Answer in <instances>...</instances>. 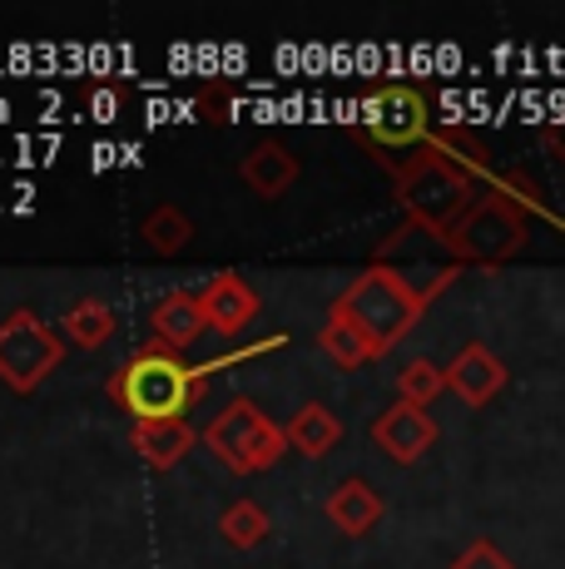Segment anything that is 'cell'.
<instances>
[{
  "label": "cell",
  "instance_id": "22",
  "mask_svg": "<svg viewBox=\"0 0 565 569\" xmlns=\"http://www.w3.org/2000/svg\"><path fill=\"white\" fill-rule=\"evenodd\" d=\"M199 114L209 119V124H224V119H228V90H224V84L199 90Z\"/></svg>",
  "mask_w": 565,
  "mask_h": 569
},
{
  "label": "cell",
  "instance_id": "7",
  "mask_svg": "<svg viewBox=\"0 0 565 569\" xmlns=\"http://www.w3.org/2000/svg\"><path fill=\"white\" fill-rule=\"evenodd\" d=\"M60 357H65L60 332H50L36 312H10L0 322V381L10 391L30 397L60 367Z\"/></svg>",
  "mask_w": 565,
  "mask_h": 569
},
{
  "label": "cell",
  "instance_id": "5",
  "mask_svg": "<svg viewBox=\"0 0 565 569\" xmlns=\"http://www.w3.org/2000/svg\"><path fill=\"white\" fill-rule=\"evenodd\" d=\"M363 139L373 149H383L387 159L417 154L422 144H432V114H427V94L417 84H373L363 100Z\"/></svg>",
  "mask_w": 565,
  "mask_h": 569
},
{
  "label": "cell",
  "instance_id": "13",
  "mask_svg": "<svg viewBox=\"0 0 565 569\" xmlns=\"http://www.w3.org/2000/svg\"><path fill=\"white\" fill-rule=\"evenodd\" d=\"M328 520H333V530L347 535V540H363V535L383 520V500H377V490L367 486V480L353 476L328 496Z\"/></svg>",
  "mask_w": 565,
  "mask_h": 569
},
{
  "label": "cell",
  "instance_id": "8",
  "mask_svg": "<svg viewBox=\"0 0 565 569\" xmlns=\"http://www.w3.org/2000/svg\"><path fill=\"white\" fill-rule=\"evenodd\" d=\"M432 441H437V421H432V411L407 407V401L387 407V411L373 421V446H377L383 456H393L397 466L422 461V456L432 451Z\"/></svg>",
  "mask_w": 565,
  "mask_h": 569
},
{
  "label": "cell",
  "instance_id": "9",
  "mask_svg": "<svg viewBox=\"0 0 565 569\" xmlns=\"http://www.w3.org/2000/svg\"><path fill=\"white\" fill-rule=\"evenodd\" d=\"M502 387H506V362L486 342H466L447 362V391L462 397L466 407H486L492 397H502Z\"/></svg>",
  "mask_w": 565,
  "mask_h": 569
},
{
  "label": "cell",
  "instance_id": "17",
  "mask_svg": "<svg viewBox=\"0 0 565 569\" xmlns=\"http://www.w3.org/2000/svg\"><path fill=\"white\" fill-rule=\"evenodd\" d=\"M60 332L70 337L75 347H85V352H95V347H105L115 337V308L105 298H80L70 312H65Z\"/></svg>",
  "mask_w": 565,
  "mask_h": 569
},
{
  "label": "cell",
  "instance_id": "4",
  "mask_svg": "<svg viewBox=\"0 0 565 569\" xmlns=\"http://www.w3.org/2000/svg\"><path fill=\"white\" fill-rule=\"evenodd\" d=\"M204 446H209L234 476H254V470H268V466L282 461L288 431L268 421L248 397H234L209 426H204Z\"/></svg>",
  "mask_w": 565,
  "mask_h": 569
},
{
  "label": "cell",
  "instance_id": "18",
  "mask_svg": "<svg viewBox=\"0 0 565 569\" xmlns=\"http://www.w3.org/2000/svg\"><path fill=\"white\" fill-rule=\"evenodd\" d=\"M145 243H149V253H159V258L184 253V248L194 243V218L174 203H159L155 213L145 218Z\"/></svg>",
  "mask_w": 565,
  "mask_h": 569
},
{
  "label": "cell",
  "instance_id": "6",
  "mask_svg": "<svg viewBox=\"0 0 565 569\" xmlns=\"http://www.w3.org/2000/svg\"><path fill=\"white\" fill-rule=\"evenodd\" d=\"M442 243H447L452 258H462V262H506V258H516L521 243H526V213H521V199H511L506 189L476 199L472 213H466Z\"/></svg>",
  "mask_w": 565,
  "mask_h": 569
},
{
  "label": "cell",
  "instance_id": "11",
  "mask_svg": "<svg viewBox=\"0 0 565 569\" xmlns=\"http://www.w3.org/2000/svg\"><path fill=\"white\" fill-rule=\"evenodd\" d=\"M149 322H155V337L169 352H189V347L209 332L199 292H165V298L155 302V312H149Z\"/></svg>",
  "mask_w": 565,
  "mask_h": 569
},
{
  "label": "cell",
  "instance_id": "19",
  "mask_svg": "<svg viewBox=\"0 0 565 569\" xmlns=\"http://www.w3.org/2000/svg\"><path fill=\"white\" fill-rule=\"evenodd\" d=\"M268 530H274V525H268L258 500H234V506L219 516V535L234 545V550H258V545L268 540Z\"/></svg>",
  "mask_w": 565,
  "mask_h": 569
},
{
  "label": "cell",
  "instance_id": "3",
  "mask_svg": "<svg viewBox=\"0 0 565 569\" xmlns=\"http://www.w3.org/2000/svg\"><path fill=\"white\" fill-rule=\"evenodd\" d=\"M387 173L397 183V203L407 213L412 228H427L432 238H447L476 203V179L466 169H456L437 154L432 144H422L417 154L383 159Z\"/></svg>",
  "mask_w": 565,
  "mask_h": 569
},
{
  "label": "cell",
  "instance_id": "14",
  "mask_svg": "<svg viewBox=\"0 0 565 569\" xmlns=\"http://www.w3.org/2000/svg\"><path fill=\"white\" fill-rule=\"evenodd\" d=\"M244 183L258 193V199H282V193L298 183V159L288 154L282 144H258V149H248V159H244Z\"/></svg>",
  "mask_w": 565,
  "mask_h": 569
},
{
  "label": "cell",
  "instance_id": "1",
  "mask_svg": "<svg viewBox=\"0 0 565 569\" xmlns=\"http://www.w3.org/2000/svg\"><path fill=\"white\" fill-rule=\"evenodd\" d=\"M452 278H456V268H437L427 282H417V278H407V272L373 262V268H367L363 278H353V288L333 302V312L353 317V322L377 342V352L387 357L402 337L417 327V317L427 312V302L452 288Z\"/></svg>",
  "mask_w": 565,
  "mask_h": 569
},
{
  "label": "cell",
  "instance_id": "20",
  "mask_svg": "<svg viewBox=\"0 0 565 569\" xmlns=\"http://www.w3.org/2000/svg\"><path fill=\"white\" fill-rule=\"evenodd\" d=\"M442 391H447V367L427 362V357H417V362H407L397 371V401H407V407L427 411Z\"/></svg>",
  "mask_w": 565,
  "mask_h": 569
},
{
  "label": "cell",
  "instance_id": "10",
  "mask_svg": "<svg viewBox=\"0 0 565 569\" xmlns=\"http://www.w3.org/2000/svg\"><path fill=\"white\" fill-rule=\"evenodd\" d=\"M199 302H204V317H209V332H219V337H244V327L258 317L254 288H248L238 272L209 278V288L199 292Z\"/></svg>",
  "mask_w": 565,
  "mask_h": 569
},
{
  "label": "cell",
  "instance_id": "23",
  "mask_svg": "<svg viewBox=\"0 0 565 569\" xmlns=\"http://www.w3.org/2000/svg\"><path fill=\"white\" fill-rule=\"evenodd\" d=\"M551 149H556V154L565 159V119H561V124H556V129H551Z\"/></svg>",
  "mask_w": 565,
  "mask_h": 569
},
{
  "label": "cell",
  "instance_id": "15",
  "mask_svg": "<svg viewBox=\"0 0 565 569\" xmlns=\"http://www.w3.org/2000/svg\"><path fill=\"white\" fill-rule=\"evenodd\" d=\"M318 347H323V357H328L338 371H357V367H367V362H377V342L363 332V327L353 322V317H343V312H333L328 322H323V332H318Z\"/></svg>",
  "mask_w": 565,
  "mask_h": 569
},
{
  "label": "cell",
  "instance_id": "21",
  "mask_svg": "<svg viewBox=\"0 0 565 569\" xmlns=\"http://www.w3.org/2000/svg\"><path fill=\"white\" fill-rule=\"evenodd\" d=\"M447 569H516V565H511L492 540H472V545H466V550L456 555V560H452Z\"/></svg>",
  "mask_w": 565,
  "mask_h": 569
},
{
  "label": "cell",
  "instance_id": "16",
  "mask_svg": "<svg viewBox=\"0 0 565 569\" xmlns=\"http://www.w3.org/2000/svg\"><path fill=\"white\" fill-rule=\"evenodd\" d=\"M288 431V446L293 451H303L308 461H318V456H328L333 446L343 441V421L333 416L328 407H318V401H308V407L293 411V421L282 426Z\"/></svg>",
  "mask_w": 565,
  "mask_h": 569
},
{
  "label": "cell",
  "instance_id": "12",
  "mask_svg": "<svg viewBox=\"0 0 565 569\" xmlns=\"http://www.w3.org/2000/svg\"><path fill=\"white\" fill-rule=\"evenodd\" d=\"M199 441H204V431H194L189 421H139L135 426V451L149 470H174Z\"/></svg>",
  "mask_w": 565,
  "mask_h": 569
},
{
  "label": "cell",
  "instance_id": "2",
  "mask_svg": "<svg viewBox=\"0 0 565 569\" xmlns=\"http://www.w3.org/2000/svg\"><path fill=\"white\" fill-rule=\"evenodd\" d=\"M204 367H189L165 342L139 347L110 377V397L139 421H189V407L204 397Z\"/></svg>",
  "mask_w": 565,
  "mask_h": 569
}]
</instances>
